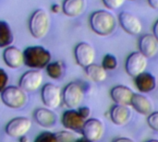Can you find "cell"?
<instances>
[{
  "instance_id": "cell-1",
  "label": "cell",
  "mask_w": 158,
  "mask_h": 142,
  "mask_svg": "<svg viewBox=\"0 0 158 142\" xmlns=\"http://www.w3.org/2000/svg\"><path fill=\"white\" fill-rule=\"evenodd\" d=\"M92 30L98 35L108 36L114 32L117 27V19L113 13L107 10L94 11L90 18Z\"/></svg>"
},
{
  "instance_id": "cell-2",
  "label": "cell",
  "mask_w": 158,
  "mask_h": 142,
  "mask_svg": "<svg viewBox=\"0 0 158 142\" xmlns=\"http://www.w3.org/2000/svg\"><path fill=\"white\" fill-rule=\"evenodd\" d=\"M24 65L34 69L46 67L51 62V54L43 46H30L23 51Z\"/></svg>"
},
{
  "instance_id": "cell-3",
  "label": "cell",
  "mask_w": 158,
  "mask_h": 142,
  "mask_svg": "<svg viewBox=\"0 0 158 142\" xmlns=\"http://www.w3.org/2000/svg\"><path fill=\"white\" fill-rule=\"evenodd\" d=\"M50 18L48 13L42 8L35 10L29 22V29L31 34L36 39L44 38L49 31Z\"/></svg>"
},
{
  "instance_id": "cell-4",
  "label": "cell",
  "mask_w": 158,
  "mask_h": 142,
  "mask_svg": "<svg viewBox=\"0 0 158 142\" xmlns=\"http://www.w3.org/2000/svg\"><path fill=\"white\" fill-rule=\"evenodd\" d=\"M0 98L2 103L11 109L22 108L28 100L25 91L17 86H7L0 93Z\"/></svg>"
},
{
  "instance_id": "cell-5",
  "label": "cell",
  "mask_w": 158,
  "mask_h": 142,
  "mask_svg": "<svg viewBox=\"0 0 158 142\" xmlns=\"http://www.w3.org/2000/svg\"><path fill=\"white\" fill-rule=\"evenodd\" d=\"M84 97V91L78 82L69 83L63 90L62 101L69 109H76L80 106Z\"/></svg>"
},
{
  "instance_id": "cell-6",
  "label": "cell",
  "mask_w": 158,
  "mask_h": 142,
  "mask_svg": "<svg viewBox=\"0 0 158 142\" xmlns=\"http://www.w3.org/2000/svg\"><path fill=\"white\" fill-rule=\"evenodd\" d=\"M146 67L147 57H145L140 51L131 53L126 60V71L130 76L133 78H136L137 76L144 72Z\"/></svg>"
},
{
  "instance_id": "cell-7",
  "label": "cell",
  "mask_w": 158,
  "mask_h": 142,
  "mask_svg": "<svg viewBox=\"0 0 158 142\" xmlns=\"http://www.w3.org/2000/svg\"><path fill=\"white\" fill-rule=\"evenodd\" d=\"M41 97L44 104L50 109L57 108L62 102V92L60 88L52 83H46L44 85Z\"/></svg>"
},
{
  "instance_id": "cell-8",
  "label": "cell",
  "mask_w": 158,
  "mask_h": 142,
  "mask_svg": "<svg viewBox=\"0 0 158 142\" xmlns=\"http://www.w3.org/2000/svg\"><path fill=\"white\" fill-rule=\"evenodd\" d=\"M31 128V121L27 117H16L11 119L6 126L5 131L11 138L25 136Z\"/></svg>"
},
{
  "instance_id": "cell-9",
  "label": "cell",
  "mask_w": 158,
  "mask_h": 142,
  "mask_svg": "<svg viewBox=\"0 0 158 142\" xmlns=\"http://www.w3.org/2000/svg\"><path fill=\"white\" fill-rule=\"evenodd\" d=\"M43 73L39 70L33 69L25 72L19 79V87L25 91H37L43 83Z\"/></svg>"
},
{
  "instance_id": "cell-10",
  "label": "cell",
  "mask_w": 158,
  "mask_h": 142,
  "mask_svg": "<svg viewBox=\"0 0 158 142\" xmlns=\"http://www.w3.org/2000/svg\"><path fill=\"white\" fill-rule=\"evenodd\" d=\"M74 55L78 65L84 68L94 64L95 58V51L94 47L90 43L85 42H81L76 45Z\"/></svg>"
},
{
  "instance_id": "cell-11",
  "label": "cell",
  "mask_w": 158,
  "mask_h": 142,
  "mask_svg": "<svg viewBox=\"0 0 158 142\" xmlns=\"http://www.w3.org/2000/svg\"><path fill=\"white\" fill-rule=\"evenodd\" d=\"M105 130L102 121L96 118H91L85 121L81 130V134L84 139L92 142L98 141L103 137Z\"/></svg>"
},
{
  "instance_id": "cell-12",
  "label": "cell",
  "mask_w": 158,
  "mask_h": 142,
  "mask_svg": "<svg viewBox=\"0 0 158 142\" xmlns=\"http://www.w3.org/2000/svg\"><path fill=\"white\" fill-rule=\"evenodd\" d=\"M119 22L123 30L129 34L137 35L143 30V24L141 20L131 12L122 11L119 14Z\"/></svg>"
},
{
  "instance_id": "cell-13",
  "label": "cell",
  "mask_w": 158,
  "mask_h": 142,
  "mask_svg": "<svg viewBox=\"0 0 158 142\" xmlns=\"http://www.w3.org/2000/svg\"><path fill=\"white\" fill-rule=\"evenodd\" d=\"M86 120H84L78 111L75 109H69L64 112L61 122L65 128L75 132H81Z\"/></svg>"
},
{
  "instance_id": "cell-14",
  "label": "cell",
  "mask_w": 158,
  "mask_h": 142,
  "mask_svg": "<svg viewBox=\"0 0 158 142\" xmlns=\"http://www.w3.org/2000/svg\"><path fill=\"white\" fill-rule=\"evenodd\" d=\"M3 59L10 68H19L24 65V55L16 46H8L3 52Z\"/></svg>"
},
{
  "instance_id": "cell-15",
  "label": "cell",
  "mask_w": 158,
  "mask_h": 142,
  "mask_svg": "<svg viewBox=\"0 0 158 142\" xmlns=\"http://www.w3.org/2000/svg\"><path fill=\"white\" fill-rule=\"evenodd\" d=\"M140 52L147 58L155 57L158 53V41L154 34H144L139 41Z\"/></svg>"
},
{
  "instance_id": "cell-16",
  "label": "cell",
  "mask_w": 158,
  "mask_h": 142,
  "mask_svg": "<svg viewBox=\"0 0 158 142\" xmlns=\"http://www.w3.org/2000/svg\"><path fill=\"white\" fill-rule=\"evenodd\" d=\"M131 117V110L129 105L115 104L110 110V118L117 126H125Z\"/></svg>"
},
{
  "instance_id": "cell-17",
  "label": "cell",
  "mask_w": 158,
  "mask_h": 142,
  "mask_svg": "<svg viewBox=\"0 0 158 142\" xmlns=\"http://www.w3.org/2000/svg\"><path fill=\"white\" fill-rule=\"evenodd\" d=\"M34 121L42 128H51L56 123V114L48 108H38L33 113Z\"/></svg>"
},
{
  "instance_id": "cell-18",
  "label": "cell",
  "mask_w": 158,
  "mask_h": 142,
  "mask_svg": "<svg viewBox=\"0 0 158 142\" xmlns=\"http://www.w3.org/2000/svg\"><path fill=\"white\" fill-rule=\"evenodd\" d=\"M133 94L134 92L132 91V90L124 85L115 86L110 91V96L112 100L116 103V104L122 105H130Z\"/></svg>"
},
{
  "instance_id": "cell-19",
  "label": "cell",
  "mask_w": 158,
  "mask_h": 142,
  "mask_svg": "<svg viewBox=\"0 0 158 142\" xmlns=\"http://www.w3.org/2000/svg\"><path fill=\"white\" fill-rule=\"evenodd\" d=\"M135 79V85L142 93H148L153 91L157 85L156 77L149 72H143Z\"/></svg>"
},
{
  "instance_id": "cell-20",
  "label": "cell",
  "mask_w": 158,
  "mask_h": 142,
  "mask_svg": "<svg viewBox=\"0 0 158 142\" xmlns=\"http://www.w3.org/2000/svg\"><path fill=\"white\" fill-rule=\"evenodd\" d=\"M131 105L143 116H150L153 113V104L151 101L143 94L134 93L131 102Z\"/></svg>"
},
{
  "instance_id": "cell-21",
  "label": "cell",
  "mask_w": 158,
  "mask_h": 142,
  "mask_svg": "<svg viewBox=\"0 0 158 142\" xmlns=\"http://www.w3.org/2000/svg\"><path fill=\"white\" fill-rule=\"evenodd\" d=\"M85 0H64L62 10L65 15L69 17H78L85 10Z\"/></svg>"
},
{
  "instance_id": "cell-22",
  "label": "cell",
  "mask_w": 158,
  "mask_h": 142,
  "mask_svg": "<svg viewBox=\"0 0 158 142\" xmlns=\"http://www.w3.org/2000/svg\"><path fill=\"white\" fill-rule=\"evenodd\" d=\"M14 41V36L9 24L5 20H0V47L6 48Z\"/></svg>"
},
{
  "instance_id": "cell-23",
  "label": "cell",
  "mask_w": 158,
  "mask_h": 142,
  "mask_svg": "<svg viewBox=\"0 0 158 142\" xmlns=\"http://www.w3.org/2000/svg\"><path fill=\"white\" fill-rule=\"evenodd\" d=\"M86 75L95 82H102L106 79V70L103 67V66H99L96 64H92L85 67Z\"/></svg>"
},
{
  "instance_id": "cell-24",
  "label": "cell",
  "mask_w": 158,
  "mask_h": 142,
  "mask_svg": "<svg viewBox=\"0 0 158 142\" xmlns=\"http://www.w3.org/2000/svg\"><path fill=\"white\" fill-rule=\"evenodd\" d=\"M47 75L53 79H59L64 74V66L61 62H50L45 67Z\"/></svg>"
},
{
  "instance_id": "cell-25",
  "label": "cell",
  "mask_w": 158,
  "mask_h": 142,
  "mask_svg": "<svg viewBox=\"0 0 158 142\" xmlns=\"http://www.w3.org/2000/svg\"><path fill=\"white\" fill-rule=\"evenodd\" d=\"M118 59L114 55L106 54L102 61V66L106 70H114L118 67Z\"/></svg>"
},
{
  "instance_id": "cell-26",
  "label": "cell",
  "mask_w": 158,
  "mask_h": 142,
  "mask_svg": "<svg viewBox=\"0 0 158 142\" xmlns=\"http://www.w3.org/2000/svg\"><path fill=\"white\" fill-rule=\"evenodd\" d=\"M57 142H75L78 138L70 131H59L55 133Z\"/></svg>"
},
{
  "instance_id": "cell-27",
  "label": "cell",
  "mask_w": 158,
  "mask_h": 142,
  "mask_svg": "<svg viewBox=\"0 0 158 142\" xmlns=\"http://www.w3.org/2000/svg\"><path fill=\"white\" fill-rule=\"evenodd\" d=\"M34 142H57V140H56L55 133L44 131V132L39 134L35 138Z\"/></svg>"
},
{
  "instance_id": "cell-28",
  "label": "cell",
  "mask_w": 158,
  "mask_h": 142,
  "mask_svg": "<svg viewBox=\"0 0 158 142\" xmlns=\"http://www.w3.org/2000/svg\"><path fill=\"white\" fill-rule=\"evenodd\" d=\"M125 1L126 0H103V3L109 9L115 10V9L121 7L123 4L125 3Z\"/></svg>"
},
{
  "instance_id": "cell-29",
  "label": "cell",
  "mask_w": 158,
  "mask_h": 142,
  "mask_svg": "<svg viewBox=\"0 0 158 142\" xmlns=\"http://www.w3.org/2000/svg\"><path fill=\"white\" fill-rule=\"evenodd\" d=\"M147 123L153 130L158 132V112H154L148 116Z\"/></svg>"
},
{
  "instance_id": "cell-30",
  "label": "cell",
  "mask_w": 158,
  "mask_h": 142,
  "mask_svg": "<svg viewBox=\"0 0 158 142\" xmlns=\"http://www.w3.org/2000/svg\"><path fill=\"white\" fill-rule=\"evenodd\" d=\"M8 83V75L6 72L0 67V93L7 87Z\"/></svg>"
},
{
  "instance_id": "cell-31",
  "label": "cell",
  "mask_w": 158,
  "mask_h": 142,
  "mask_svg": "<svg viewBox=\"0 0 158 142\" xmlns=\"http://www.w3.org/2000/svg\"><path fill=\"white\" fill-rule=\"evenodd\" d=\"M78 112L84 120H88L89 116H91V109L87 106H83V107L79 108Z\"/></svg>"
},
{
  "instance_id": "cell-32",
  "label": "cell",
  "mask_w": 158,
  "mask_h": 142,
  "mask_svg": "<svg viewBox=\"0 0 158 142\" xmlns=\"http://www.w3.org/2000/svg\"><path fill=\"white\" fill-rule=\"evenodd\" d=\"M153 34L155 35V37L157 39L158 41V19L156 21L155 25H154V28H153Z\"/></svg>"
},
{
  "instance_id": "cell-33",
  "label": "cell",
  "mask_w": 158,
  "mask_h": 142,
  "mask_svg": "<svg viewBox=\"0 0 158 142\" xmlns=\"http://www.w3.org/2000/svg\"><path fill=\"white\" fill-rule=\"evenodd\" d=\"M148 3L153 8L158 9V0H148Z\"/></svg>"
},
{
  "instance_id": "cell-34",
  "label": "cell",
  "mask_w": 158,
  "mask_h": 142,
  "mask_svg": "<svg viewBox=\"0 0 158 142\" xmlns=\"http://www.w3.org/2000/svg\"><path fill=\"white\" fill-rule=\"evenodd\" d=\"M60 6L57 5V4H54L52 6H51V10H52V12L53 13H58L59 11H60Z\"/></svg>"
},
{
  "instance_id": "cell-35",
  "label": "cell",
  "mask_w": 158,
  "mask_h": 142,
  "mask_svg": "<svg viewBox=\"0 0 158 142\" xmlns=\"http://www.w3.org/2000/svg\"><path fill=\"white\" fill-rule=\"evenodd\" d=\"M113 142H134L132 140H130L128 138H118Z\"/></svg>"
},
{
  "instance_id": "cell-36",
  "label": "cell",
  "mask_w": 158,
  "mask_h": 142,
  "mask_svg": "<svg viewBox=\"0 0 158 142\" xmlns=\"http://www.w3.org/2000/svg\"><path fill=\"white\" fill-rule=\"evenodd\" d=\"M19 142H29V140L25 136H22V137L19 138Z\"/></svg>"
},
{
  "instance_id": "cell-37",
  "label": "cell",
  "mask_w": 158,
  "mask_h": 142,
  "mask_svg": "<svg viewBox=\"0 0 158 142\" xmlns=\"http://www.w3.org/2000/svg\"><path fill=\"white\" fill-rule=\"evenodd\" d=\"M75 142H92V141H90V140H86V139L82 138V139H78V140H77Z\"/></svg>"
},
{
  "instance_id": "cell-38",
  "label": "cell",
  "mask_w": 158,
  "mask_h": 142,
  "mask_svg": "<svg viewBox=\"0 0 158 142\" xmlns=\"http://www.w3.org/2000/svg\"><path fill=\"white\" fill-rule=\"evenodd\" d=\"M146 142H158V140H147Z\"/></svg>"
},
{
  "instance_id": "cell-39",
  "label": "cell",
  "mask_w": 158,
  "mask_h": 142,
  "mask_svg": "<svg viewBox=\"0 0 158 142\" xmlns=\"http://www.w3.org/2000/svg\"><path fill=\"white\" fill-rule=\"evenodd\" d=\"M0 101H1V98H0Z\"/></svg>"
},
{
  "instance_id": "cell-40",
  "label": "cell",
  "mask_w": 158,
  "mask_h": 142,
  "mask_svg": "<svg viewBox=\"0 0 158 142\" xmlns=\"http://www.w3.org/2000/svg\"><path fill=\"white\" fill-rule=\"evenodd\" d=\"M132 1H134V0H132Z\"/></svg>"
}]
</instances>
